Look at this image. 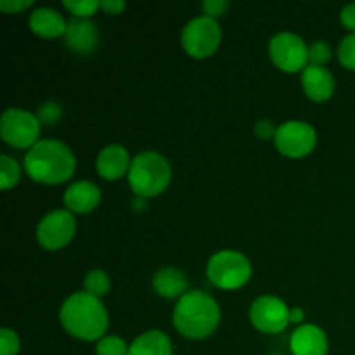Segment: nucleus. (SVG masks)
<instances>
[{
    "instance_id": "f257e3e1",
    "label": "nucleus",
    "mask_w": 355,
    "mask_h": 355,
    "mask_svg": "<svg viewBox=\"0 0 355 355\" xmlns=\"http://www.w3.org/2000/svg\"><path fill=\"white\" fill-rule=\"evenodd\" d=\"M62 326L71 336L85 342L104 338L110 318L97 297H92L87 291H78L66 298L59 312Z\"/></svg>"
},
{
    "instance_id": "f03ea898",
    "label": "nucleus",
    "mask_w": 355,
    "mask_h": 355,
    "mask_svg": "<svg viewBox=\"0 0 355 355\" xmlns=\"http://www.w3.org/2000/svg\"><path fill=\"white\" fill-rule=\"evenodd\" d=\"M71 149L55 139H42L24 156V170L40 184H62L75 173Z\"/></svg>"
},
{
    "instance_id": "7ed1b4c3",
    "label": "nucleus",
    "mask_w": 355,
    "mask_h": 355,
    "mask_svg": "<svg viewBox=\"0 0 355 355\" xmlns=\"http://www.w3.org/2000/svg\"><path fill=\"white\" fill-rule=\"evenodd\" d=\"M220 309L217 302L201 290L187 291L173 311V324L186 338L203 340L217 329Z\"/></svg>"
},
{
    "instance_id": "20e7f679",
    "label": "nucleus",
    "mask_w": 355,
    "mask_h": 355,
    "mask_svg": "<svg viewBox=\"0 0 355 355\" xmlns=\"http://www.w3.org/2000/svg\"><path fill=\"white\" fill-rule=\"evenodd\" d=\"M172 179V168L165 156L156 151L139 153L128 170V184L135 196L153 198L162 194Z\"/></svg>"
},
{
    "instance_id": "39448f33",
    "label": "nucleus",
    "mask_w": 355,
    "mask_h": 355,
    "mask_svg": "<svg viewBox=\"0 0 355 355\" xmlns=\"http://www.w3.org/2000/svg\"><path fill=\"white\" fill-rule=\"evenodd\" d=\"M207 276L222 290H238L252 277V263L243 253L222 250L208 260Z\"/></svg>"
},
{
    "instance_id": "423d86ee",
    "label": "nucleus",
    "mask_w": 355,
    "mask_h": 355,
    "mask_svg": "<svg viewBox=\"0 0 355 355\" xmlns=\"http://www.w3.org/2000/svg\"><path fill=\"white\" fill-rule=\"evenodd\" d=\"M40 127L42 123L38 116L21 107H9L3 111L2 120H0L2 139L17 149L33 148L40 137Z\"/></svg>"
},
{
    "instance_id": "0eeeda50",
    "label": "nucleus",
    "mask_w": 355,
    "mask_h": 355,
    "mask_svg": "<svg viewBox=\"0 0 355 355\" xmlns=\"http://www.w3.org/2000/svg\"><path fill=\"white\" fill-rule=\"evenodd\" d=\"M222 40V30L214 17L198 16L191 19L182 30L184 51L196 59L208 58L218 49Z\"/></svg>"
},
{
    "instance_id": "6e6552de",
    "label": "nucleus",
    "mask_w": 355,
    "mask_h": 355,
    "mask_svg": "<svg viewBox=\"0 0 355 355\" xmlns=\"http://www.w3.org/2000/svg\"><path fill=\"white\" fill-rule=\"evenodd\" d=\"M76 220L69 210H54L45 215L37 227V239L45 250H61L73 239Z\"/></svg>"
},
{
    "instance_id": "1a4fd4ad",
    "label": "nucleus",
    "mask_w": 355,
    "mask_h": 355,
    "mask_svg": "<svg viewBox=\"0 0 355 355\" xmlns=\"http://www.w3.org/2000/svg\"><path fill=\"white\" fill-rule=\"evenodd\" d=\"M274 142H276V148L279 149V153H283L284 156L302 158L315 148L318 134L305 121L291 120L277 127Z\"/></svg>"
},
{
    "instance_id": "9d476101",
    "label": "nucleus",
    "mask_w": 355,
    "mask_h": 355,
    "mask_svg": "<svg viewBox=\"0 0 355 355\" xmlns=\"http://www.w3.org/2000/svg\"><path fill=\"white\" fill-rule=\"evenodd\" d=\"M250 319L259 331L276 335L286 329L291 322V311L281 298L260 297L250 309Z\"/></svg>"
},
{
    "instance_id": "9b49d317",
    "label": "nucleus",
    "mask_w": 355,
    "mask_h": 355,
    "mask_svg": "<svg viewBox=\"0 0 355 355\" xmlns=\"http://www.w3.org/2000/svg\"><path fill=\"white\" fill-rule=\"evenodd\" d=\"M270 58L274 64L288 73L300 71L305 68L309 59V47L298 35L283 31L272 37L269 44Z\"/></svg>"
},
{
    "instance_id": "f8f14e48",
    "label": "nucleus",
    "mask_w": 355,
    "mask_h": 355,
    "mask_svg": "<svg viewBox=\"0 0 355 355\" xmlns=\"http://www.w3.org/2000/svg\"><path fill=\"white\" fill-rule=\"evenodd\" d=\"M293 355H328V336L319 326L304 324L290 338Z\"/></svg>"
},
{
    "instance_id": "ddd939ff",
    "label": "nucleus",
    "mask_w": 355,
    "mask_h": 355,
    "mask_svg": "<svg viewBox=\"0 0 355 355\" xmlns=\"http://www.w3.org/2000/svg\"><path fill=\"white\" fill-rule=\"evenodd\" d=\"M302 87L312 101H328L335 92V78L324 66L309 64L302 69Z\"/></svg>"
},
{
    "instance_id": "4468645a",
    "label": "nucleus",
    "mask_w": 355,
    "mask_h": 355,
    "mask_svg": "<svg viewBox=\"0 0 355 355\" xmlns=\"http://www.w3.org/2000/svg\"><path fill=\"white\" fill-rule=\"evenodd\" d=\"M130 156L123 146L111 144L106 146L103 151L99 153L96 159V170L103 179L116 180L121 179L125 173L130 170Z\"/></svg>"
},
{
    "instance_id": "2eb2a0df",
    "label": "nucleus",
    "mask_w": 355,
    "mask_h": 355,
    "mask_svg": "<svg viewBox=\"0 0 355 355\" xmlns=\"http://www.w3.org/2000/svg\"><path fill=\"white\" fill-rule=\"evenodd\" d=\"M101 191L89 180H78L71 184L64 193V205L75 214H89L99 205Z\"/></svg>"
},
{
    "instance_id": "dca6fc26",
    "label": "nucleus",
    "mask_w": 355,
    "mask_h": 355,
    "mask_svg": "<svg viewBox=\"0 0 355 355\" xmlns=\"http://www.w3.org/2000/svg\"><path fill=\"white\" fill-rule=\"evenodd\" d=\"M66 45L76 52H90L97 45L99 33L96 24L90 19L73 17L68 21V28L64 33Z\"/></svg>"
},
{
    "instance_id": "f3484780",
    "label": "nucleus",
    "mask_w": 355,
    "mask_h": 355,
    "mask_svg": "<svg viewBox=\"0 0 355 355\" xmlns=\"http://www.w3.org/2000/svg\"><path fill=\"white\" fill-rule=\"evenodd\" d=\"M153 286L159 297L177 298L187 293L189 283L182 270L175 269V267H162L153 277Z\"/></svg>"
},
{
    "instance_id": "a211bd4d",
    "label": "nucleus",
    "mask_w": 355,
    "mask_h": 355,
    "mask_svg": "<svg viewBox=\"0 0 355 355\" xmlns=\"http://www.w3.org/2000/svg\"><path fill=\"white\" fill-rule=\"evenodd\" d=\"M30 28L40 37L54 38L66 33L68 23L58 10L51 9V7H40V9L33 10V14L30 16Z\"/></svg>"
},
{
    "instance_id": "6ab92c4d",
    "label": "nucleus",
    "mask_w": 355,
    "mask_h": 355,
    "mask_svg": "<svg viewBox=\"0 0 355 355\" xmlns=\"http://www.w3.org/2000/svg\"><path fill=\"white\" fill-rule=\"evenodd\" d=\"M128 355H172V342L163 331L151 329L132 342Z\"/></svg>"
},
{
    "instance_id": "aec40b11",
    "label": "nucleus",
    "mask_w": 355,
    "mask_h": 355,
    "mask_svg": "<svg viewBox=\"0 0 355 355\" xmlns=\"http://www.w3.org/2000/svg\"><path fill=\"white\" fill-rule=\"evenodd\" d=\"M83 286H85L87 293L92 295V297L101 298V297H104L107 291H110V288H111L110 276H107L104 270L94 269V270H90V272L85 276Z\"/></svg>"
},
{
    "instance_id": "412c9836",
    "label": "nucleus",
    "mask_w": 355,
    "mask_h": 355,
    "mask_svg": "<svg viewBox=\"0 0 355 355\" xmlns=\"http://www.w3.org/2000/svg\"><path fill=\"white\" fill-rule=\"evenodd\" d=\"M19 177L21 170L16 159L7 155H2V158H0V187L2 189H10V187H14L19 182Z\"/></svg>"
},
{
    "instance_id": "4be33fe9",
    "label": "nucleus",
    "mask_w": 355,
    "mask_h": 355,
    "mask_svg": "<svg viewBox=\"0 0 355 355\" xmlns=\"http://www.w3.org/2000/svg\"><path fill=\"white\" fill-rule=\"evenodd\" d=\"M130 345L125 343L123 338L120 336H104L97 342L96 354L97 355H128Z\"/></svg>"
},
{
    "instance_id": "5701e85b",
    "label": "nucleus",
    "mask_w": 355,
    "mask_h": 355,
    "mask_svg": "<svg viewBox=\"0 0 355 355\" xmlns=\"http://www.w3.org/2000/svg\"><path fill=\"white\" fill-rule=\"evenodd\" d=\"M62 3L69 12L75 14V17H82V19H89L101 7V2L97 0H64Z\"/></svg>"
},
{
    "instance_id": "b1692460",
    "label": "nucleus",
    "mask_w": 355,
    "mask_h": 355,
    "mask_svg": "<svg viewBox=\"0 0 355 355\" xmlns=\"http://www.w3.org/2000/svg\"><path fill=\"white\" fill-rule=\"evenodd\" d=\"M338 59L347 69L355 71V33L347 35L338 47Z\"/></svg>"
},
{
    "instance_id": "393cba45",
    "label": "nucleus",
    "mask_w": 355,
    "mask_h": 355,
    "mask_svg": "<svg viewBox=\"0 0 355 355\" xmlns=\"http://www.w3.org/2000/svg\"><path fill=\"white\" fill-rule=\"evenodd\" d=\"M19 347V336H17L12 329H0V355H17Z\"/></svg>"
},
{
    "instance_id": "a878e982",
    "label": "nucleus",
    "mask_w": 355,
    "mask_h": 355,
    "mask_svg": "<svg viewBox=\"0 0 355 355\" xmlns=\"http://www.w3.org/2000/svg\"><path fill=\"white\" fill-rule=\"evenodd\" d=\"M309 59L312 61V64L322 66L331 59V47L326 42H314L309 47Z\"/></svg>"
},
{
    "instance_id": "bb28decb",
    "label": "nucleus",
    "mask_w": 355,
    "mask_h": 355,
    "mask_svg": "<svg viewBox=\"0 0 355 355\" xmlns=\"http://www.w3.org/2000/svg\"><path fill=\"white\" fill-rule=\"evenodd\" d=\"M62 111H61V106L55 103H45L44 106L38 110V120H40V123L44 125H54L55 121H59V118H61Z\"/></svg>"
},
{
    "instance_id": "cd10ccee",
    "label": "nucleus",
    "mask_w": 355,
    "mask_h": 355,
    "mask_svg": "<svg viewBox=\"0 0 355 355\" xmlns=\"http://www.w3.org/2000/svg\"><path fill=\"white\" fill-rule=\"evenodd\" d=\"M229 9L227 0H205L203 2V10L205 16L208 17H218L222 14H225V10Z\"/></svg>"
},
{
    "instance_id": "c85d7f7f",
    "label": "nucleus",
    "mask_w": 355,
    "mask_h": 355,
    "mask_svg": "<svg viewBox=\"0 0 355 355\" xmlns=\"http://www.w3.org/2000/svg\"><path fill=\"white\" fill-rule=\"evenodd\" d=\"M340 19H342L343 26H345L347 30L355 33V2L343 7L342 14H340Z\"/></svg>"
},
{
    "instance_id": "c756f323",
    "label": "nucleus",
    "mask_w": 355,
    "mask_h": 355,
    "mask_svg": "<svg viewBox=\"0 0 355 355\" xmlns=\"http://www.w3.org/2000/svg\"><path fill=\"white\" fill-rule=\"evenodd\" d=\"M31 0H2L0 2V9L6 12H19V10L26 9L31 6Z\"/></svg>"
},
{
    "instance_id": "7c9ffc66",
    "label": "nucleus",
    "mask_w": 355,
    "mask_h": 355,
    "mask_svg": "<svg viewBox=\"0 0 355 355\" xmlns=\"http://www.w3.org/2000/svg\"><path fill=\"white\" fill-rule=\"evenodd\" d=\"M255 132H257V135H259L260 139H270V137H276L277 128L274 127L272 121L262 120V121H259V123H257Z\"/></svg>"
},
{
    "instance_id": "2f4dec72",
    "label": "nucleus",
    "mask_w": 355,
    "mask_h": 355,
    "mask_svg": "<svg viewBox=\"0 0 355 355\" xmlns=\"http://www.w3.org/2000/svg\"><path fill=\"white\" fill-rule=\"evenodd\" d=\"M125 6H127V3L121 2V0H103V2H101V7H103L107 14L121 12V10L125 9Z\"/></svg>"
},
{
    "instance_id": "473e14b6",
    "label": "nucleus",
    "mask_w": 355,
    "mask_h": 355,
    "mask_svg": "<svg viewBox=\"0 0 355 355\" xmlns=\"http://www.w3.org/2000/svg\"><path fill=\"white\" fill-rule=\"evenodd\" d=\"M304 311H302V309H298V307H295V309H291V322H300L302 319H304Z\"/></svg>"
},
{
    "instance_id": "72a5a7b5",
    "label": "nucleus",
    "mask_w": 355,
    "mask_h": 355,
    "mask_svg": "<svg viewBox=\"0 0 355 355\" xmlns=\"http://www.w3.org/2000/svg\"><path fill=\"white\" fill-rule=\"evenodd\" d=\"M272 355H283V354H272Z\"/></svg>"
}]
</instances>
